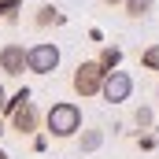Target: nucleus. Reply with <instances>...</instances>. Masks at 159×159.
<instances>
[{"label": "nucleus", "instance_id": "1", "mask_svg": "<svg viewBox=\"0 0 159 159\" xmlns=\"http://www.w3.org/2000/svg\"><path fill=\"white\" fill-rule=\"evenodd\" d=\"M44 129L56 137V141H67V137H78L81 133V107L63 100V104H52L48 115H44Z\"/></svg>", "mask_w": 159, "mask_h": 159}, {"label": "nucleus", "instance_id": "2", "mask_svg": "<svg viewBox=\"0 0 159 159\" xmlns=\"http://www.w3.org/2000/svg\"><path fill=\"white\" fill-rule=\"evenodd\" d=\"M104 78H107V70L96 63V59H85L74 67V78H70V89L78 93L81 100H89V96H100V89H104Z\"/></svg>", "mask_w": 159, "mask_h": 159}, {"label": "nucleus", "instance_id": "3", "mask_svg": "<svg viewBox=\"0 0 159 159\" xmlns=\"http://www.w3.org/2000/svg\"><path fill=\"white\" fill-rule=\"evenodd\" d=\"M56 67H59V48L52 41H41V44L26 48V70L30 74H52Z\"/></svg>", "mask_w": 159, "mask_h": 159}, {"label": "nucleus", "instance_id": "4", "mask_svg": "<svg viewBox=\"0 0 159 159\" xmlns=\"http://www.w3.org/2000/svg\"><path fill=\"white\" fill-rule=\"evenodd\" d=\"M100 96H104L107 104H126V100L133 96V78H129L126 70H107V78H104V89H100Z\"/></svg>", "mask_w": 159, "mask_h": 159}, {"label": "nucleus", "instance_id": "5", "mask_svg": "<svg viewBox=\"0 0 159 159\" xmlns=\"http://www.w3.org/2000/svg\"><path fill=\"white\" fill-rule=\"evenodd\" d=\"M41 122H44V115H41V107L30 100V104H22L15 115H11V129L19 133V137H30V133H37Z\"/></svg>", "mask_w": 159, "mask_h": 159}, {"label": "nucleus", "instance_id": "6", "mask_svg": "<svg viewBox=\"0 0 159 159\" xmlns=\"http://www.w3.org/2000/svg\"><path fill=\"white\" fill-rule=\"evenodd\" d=\"M0 70L7 78H22V70H26V48L19 41H7L0 48Z\"/></svg>", "mask_w": 159, "mask_h": 159}, {"label": "nucleus", "instance_id": "7", "mask_svg": "<svg viewBox=\"0 0 159 159\" xmlns=\"http://www.w3.org/2000/svg\"><path fill=\"white\" fill-rule=\"evenodd\" d=\"M63 22V15H59V7H52V4H41L37 15H34V26L37 30H48V26H59Z\"/></svg>", "mask_w": 159, "mask_h": 159}, {"label": "nucleus", "instance_id": "8", "mask_svg": "<svg viewBox=\"0 0 159 159\" xmlns=\"http://www.w3.org/2000/svg\"><path fill=\"white\" fill-rule=\"evenodd\" d=\"M100 144H104V129H100V126H89V129L78 133V148L81 152H96Z\"/></svg>", "mask_w": 159, "mask_h": 159}, {"label": "nucleus", "instance_id": "9", "mask_svg": "<svg viewBox=\"0 0 159 159\" xmlns=\"http://www.w3.org/2000/svg\"><path fill=\"white\" fill-rule=\"evenodd\" d=\"M122 7H126V19H148L152 15V7H156V0H122Z\"/></svg>", "mask_w": 159, "mask_h": 159}, {"label": "nucleus", "instance_id": "10", "mask_svg": "<svg viewBox=\"0 0 159 159\" xmlns=\"http://www.w3.org/2000/svg\"><path fill=\"white\" fill-rule=\"evenodd\" d=\"M96 63H100L104 70H119V63H122V48H100Z\"/></svg>", "mask_w": 159, "mask_h": 159}, {"label": "nucleus", "instance_id": "11", "mask_svg": "<svg viewBox=\"0 0 159 159\" xmlns=\"http://www.w3.org/2000/svg\"><path fill=\"white\" fill-rule=\"evenodd\" d=\"M22 104H30V89H19L15 96H7V104H4V115H15Z\"/></svg>", "mask_w": 159, "mask_h": 159}, {"label": "nucleus", "instance_id": "12", "mask_svg": "<svg viewBox=\"0 0 159 159\" xmlns=\"http://www.w3.org/2000/svg\"><path fill=\"white\" fill-rule=\"evenodd\" d=\"M19 7H22V0H0V19L15 26V22H19V15H15V11H19Z\"/></svg>", "mask_w": 159, "mask_h": 159}, {"label": "nucleus", "instance_id": "13", "mask_svg": "<svg viewBox=\"0 0 159 159\" xmlns=\"http://www.w3.org/2000/svg\"><path fill=\"white\" fill-rule=\"evenodd\" d=\"M141 67H144V70H159V44H148V48L141 52Z\"/></svg>", "mask_w": 159, "mask_h": 159}, {"label": "nucleus", "instance_id": "14", "mask_svg": "<svg viewBox=\"0 0 159 159\" xmlns=\"http://www.w3.org/2000/svg\"><path fill=\"white\" fill-rule=\"evenodd\" d=\"M133 122H137L141 129H152V126H156V119H152V107H137V111H133Z\"/></svg>", "mask_w": 159, "mask_h": 159}, {"label": "nucleus", "instance_id": "15", "mask_svg": "<svg viewBox=\"0 0 159 159\" xmlns=\"http://www.w3.org/2000/svg\"><path fill=\"white\" fill-rule=\"evenodd\" d=\"M4 104H7V89H4V81H0V115H4Z\"/></svg>", "mask_w": 159, "mask_h": 159}, {"label": "nucleus", "instance_id": "16", "mask_svg": "<svg viewBox=\"0 0 159 159\" xmlns=\"http://www.w3.org/2000/svg\"><path fill=\"white\" fill-rule=\"evenodd\" d=\"M0 159H11V156H7V152H4V148H0Z\"/></svg>", "mask_w": 159, "mask_h": 159}, {"label": "nucleus", "instance_id": "17", "mask_svg": "<svg viewBox=\"0 0 159 159\" xmlns=\"http://www.w3.org/2000/svg\"><path fill=\"white\" fill-rule=\"evenodd\" d=\"M104 4H122V0H104Z\"/></svg>", "mask_w": 159, "mask_h": 159}, {"label": "nucleus", "instance_id": "18", "mask_svg": "<svg viewBox=\"0 0 159 159\" xmlns=\"http://www.w3.org/2000/svg\"><path fill=\"white\" fill-rule=\"evenodd\" d=\"M156 96H159V85H156Z\"/></svg>", "mask_w": 159, "mask_h": 159}, {"label": "nucleus", "instance_id": "19", "mask_svg": "<svg viewBox=\"0 0 159 159\" xmlns=\"http://www.w3.org/2000/svg\"><path fill=\"white\" fill-rule=\"evenodd\" d=\"M0 133H4V126H0Z\"/></svg>", "mask_w": 159, "mask_h": 159}]
</instances>
